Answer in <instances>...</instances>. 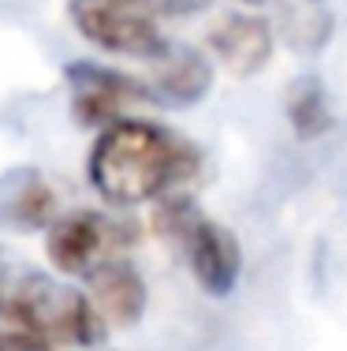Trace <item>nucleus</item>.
<instances>
[{"instance_id":"1","label":"nucleus","mask_w":347,"mask_h":351,"mask_svg":"<svg viewBox=\"0 0 347 351\" xmlns=\"http://www.w3.org/2000/svg\"><path fill=\"white\" fill-rule=\"evenodd\" d=\"M86 172L105 202L138 206L191 180L198 172V149L157 123L116 120L97 135Z\"/></svg>"},{"instance_id":"2","label":"nucleus","mask_w":347,"mask_h":351,"mask_svg":"<svg viewBox=\"0 0 347 351\" xmlns=\"http://www.w3.org/2000/svg\"><path fill=\"white\" fill-rule=\"evenodd\" d=\"M0 322L68 348H94L109 329L90 295L53 280L45 269L23 262L8 247H0Z\"/></svg>"},{"instance_id":"3","label":"nucleus","mask_w":347,"mask_h":351,"mask_svg":"<svg viewBox=\"0 0 347 351\" xmlns=\"http://www.w3.org/2000/svg\"><path fill=\"white\" fill-rule=\"evenodd\" d=\"M153 228L183 247L191 273L205 295L224 299L235 291L239 273H243V250L228 228L198 213L191 198H161L153 213Z\"/></svg>"},{"instance_id":"4","label":"nucleus","mask_w":347,"mask_h":351,"mask_svg":"<svg viewBox=\"0 0 347 351\" xmlns=\"http://www.w3.org/2000/svg\"><path fill=\"white\" fill-rule=\"evenodd\" d=\"M68 15L75 30L90 45L120 56H138V60H161L168 56V38L157 30L153 19L131 8V0H71Z\"/></svg>"},{"instance_id":"5","label":"nucleus","mask_w":347,"mask_h":351,"mask_svg":"<svg viewBox=\"0 0 347 351\" xmlns=\"http://www.w3.org/2000/svg\"><path fill=\"white\" fill-rule=\"evenodd\" d=\"M123 243H127V232L116 221H109V217L90 213V210L56 217L49 224V236H45L49 262L64 277H90L97 265L112 262L116 250Z\"/></svg>"},{"instance_id":"6","label":"nucleus","mask_w":347,"mask_h":351,"mask_svg":"<svg viewBox=\"0 0 347 351\" xmlns=\"http://www.w3.org/2000/svg\"><path fill=\"white\" fill-rule=\"evenodd\" d=\"M68 86L75 90V101H71V112H75L79 123H116L123 120V108L131 101H157L153 86L131 79V75H120L112 68H101V64H71L68 71Z\"/></svg>"},{"instance_id":"7","label":"nucleus","mask_w":347,"mask_h":351,"mask_svg":"<svg viewBox=\"0 0 347 351\" xmlns=\"http://www.w3.org/2000/svg\"><path fill=\"white\" fill-rule=\"evenodd\" d=\"M90 284V303L101 314L105 325H116V329H131V325L142 317L146 311V284L138 277V269L123 258H112V262L97 265L86 277Z\"/></svg>"},{"instance_id":"8","label":"nucleus","mask_w":347,"mask_h":351,"mask_svg":"<svg viewBox=\"0 0 347 351\" xmlns=\"http://www.w3.org/2000/svg\"><path fill=\"white\" fill-rule=\"evenodd\" d=\"M209 49L213 56H220V64L231 75L246 79V75H258L269 64L272 30L266 19H254V15H224L209 30Z\"/></svg>"},{"instance_id":"9","label":"nucleus","mask_w":347,"mask_h":351,"mask_svg":"<svg viewBox=\"0 0 347 351\" xmlns=\"http://www.w3.org/2000/svg\"><path fill=\"white\" fill-rule=\"evenodd\" d=\"M56 221V195L38 169H12L0 176V228L30 232Z\"/></svg>"},{"instance_id":"10","label":"nucleus","mask_w":347,"mask_h":351,"mask_svg":"<svg viewBox=\"0 0 347 351\" xmlns=\"http://www.w3.org/2000/svg\"><path fill=\"white\" fill-rule=\"evenodd\" d=\"M161 71L150 82L157 101H172V105H191L202 101L213 86V68L205 64V56L191 53V49H168V56H161Z\"/></svg>"},{"instance_id":"11","label":"nucleus","mask_w":347,"mask_h":351,"mask_svg":"<svg viewBox=\"0 0 347 351\" xmlns=\"http://www.w3.org/2000/svg\"><path fill=\"white\" fill-rule=\"evenodd\" d=\"M287 120H292V128L299 138H318L329 131L333 116H329L325 94H321V86L313 79H303L299 86L292 90V97H287Z\"/></svg>"},{"instance_id":"12","label":"nucleus","mask_w":347,"mask_h":351,"mask_svg":"<svg viewBox=\"0 0 347 351\" xmlns=\"http://www.w3.org/2000/svg\"><path fill=\"white\" fill-rule=\"evenodd\" d=\"M0 351H56V344L19 329V332H0Z\"/></svg>"}]
</instances>
